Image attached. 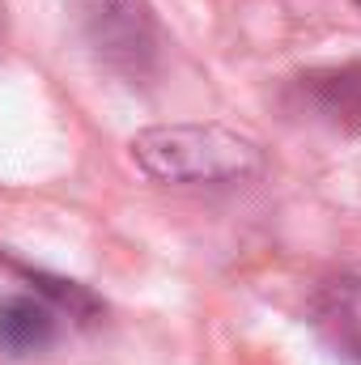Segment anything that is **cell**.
<instances>
[{
	"label": "cell",
	"mask_w": 361,
	"mask_h": 365,
	"mask_svg": "<svg viewBox=\"0 0 361 365\" xmlns=\"http://www.w3.org/2000/svg\"><path fill=\"white\" fill-rule=\"evenodd\" d=\"M60 331V314L34 293H13L0 297V353L9 357H30L43 353Z\"/></svg>",
	"instance_id": "5"
},
{
	"label": "cell",
	"mask_w": 361,
	"mask_h": 365,
	"mask_svg": "<svg viewBox=\"0 0 361 365\" xmlns=\"http://www.w3.org/2000/svg\"><path fill=\"white\" fill-rule=\"evenodd\" d=\"M132 158L158 182H243L264 166L260 145L221 123L145 128L132 136Z\"/></svg>",
	"instance_id": "1"
},
{
	"label": "cell",
	"mask_w": 361,
	"mask_h": 365,
	"mask_svg": "<svg viewBox=\"0 0 361 365\" xmlns=\"http://www.w3.org/2000/svg\"><path fill=\"white\" fill-rule=\"evenodd\" d=\"M21 272L30 276V284H34V293L60 314V319H73V323H93L98 314H102V302L93 297L86 284H77V280H60V276H43V272H30V268H21Z\"/></svg>",
	"instance_id": "6"
},
{
	"label": "cell",
	"mask_w": 361,
	"mask_h": 365,
	"mask_svg": "<svg viewBox=\"0 0 361 365\" xmlns=\"http://www.w3.org/2000/svg\"><path fill=\"white\" fill-rule=\"evenodd\" d=\"M77 21L93 56L115 73L141 77L158 56V30L145 0H77Z\"/></svg>",
	"instance_id": "2"
},
{
	"label": "cell",
	"mask_w": 361,
	"mask_h": 365,
	"mask_svg": "<svg viewBox=\"0 0 361 365\" xmlns=\"http://www.w3.org/2000/svg\"><path fill=\"white\" fill-rule=\"evenodd\" d=\"M357 4H361V0H357Z\"/></svg>",
	"instance_id": "7"
},
{
	"label": "cell",
	"mask_w": 361,
	"mask_h": 365,
	"mask_svg": "<svg viewBox=\"0 0 361 365\" xmlns=\"http://www.w3.org/2000/svg\"><path fill=\"white\" fill-rule=\"evenodd\" d=\"M298 93L315 119L340 132H361V64L315 68L298 77Z\"/></svg>",
	"instance_id": "3"
},
{
	"label": "cell",
	"mask_w": 361,
	"mask_h": 365,
	"mask_svg": "<svg viewBox=\"0 0 361 365\" xmlns=\"http://www.w3.org/2000/svg\"><path fill=\"white\" fill-rule=\"evenodd\" d=\"M310 319L327 349L361 365V276H336L315 293Z\"/></svg>",
	"instance_id": "4"
}]
</instances>
